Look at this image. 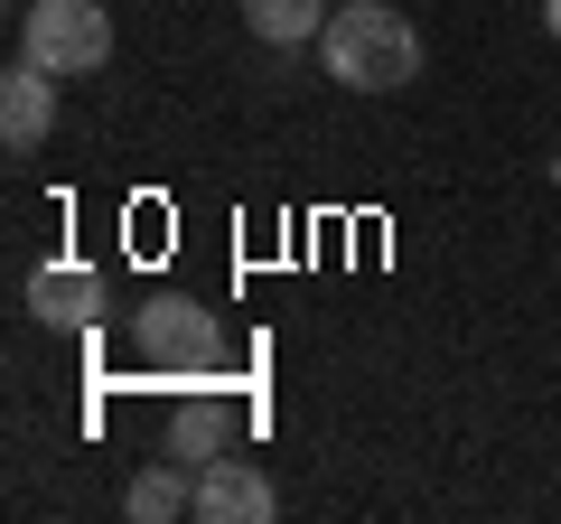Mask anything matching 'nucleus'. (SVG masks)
I'll return each mask as SVG.
<instances>
[{"mask_svg": "<svg viewBox=\"0 0 561 524\" xmlns=\"http://www.w3.org/2000/svg\"><path fill=\"white\" fill-rule=\"evenodd\" d=\"M319 66L346 94H393V84L421 76V29L402 10H383V0H346L319 29Z\"/></svg>", "mask_w": 561, "mask_h": 524, "instance_id": "1", "label": "nucleus"}, {"mask_svg": "<svg viewBox=\"0 0 561 524\" xmlns=\"http://www.w3.org/2000/svg\"><path fill=\"white\" fill-rule=\"evenodd\" d=\"M131 356L150 365V375H216L234 346H225V328H216V309H206V300L160 291V300L131 309Z\"/></svg>", "mask_w": 561, "mask_h": 524, "instance_id": "2", "label": "nucleus"}, {"mask_svg": "<svg viewBox=\"0 0 561 524\" xmlns=\"http://www.w3.org/2000/svg\"><path fill=\"white\" fill-rule=\"evenodd\" d=\"M20 57H38L47 76H94L113 57V10L103 0H28L20 10Z\"/></svg>", "mask_w": 561, "mask_h": 524, "instance_id": "3", "label": "nucleus"}, {"mask_svg": "<svg viewBox=\"0 0 561 524\" xmlns=\"http://www.w3.org/2000/svg\"><path fill=\"white\" fill-rule=\"evenodd\" d=\"M103 309H113V291H103L94 262H47V272H28V319L84 338V328H103Z\"/></svg>", "mask_w": 561, "mask_h": 524, "instance_id": "4", "label": "nucleus"}, {"mask_svg": "<svg viewBox=\"0 0 561 524\" xmlns=\"http://www.w3.org/2000/svg\"><path fill=\"white\" fill-rule=\"evenodd\" d=\"M280 497L253 459H206L197 468V524H272Z\"/></svg>", "mask_w": 561, "mask_h": 524, "instance_id": "5", "label": "nucleus"}, {"mask_svg": "<svg viewBox=\"0 0 561 524\" xmlns=\"http://www.w3.org/2000/svg\"><path fill=\"white\" fill-rule=\"evenodd\" d=\"M47 132H57V76L38 57H20L0 76V141H10V160H28Z\"/></svg>", "mask_w": 561, "mask_h": 524, "instance_id": "6", "label": "nucleus"}, {"mask_svg": "<svg viewBox=\"0 0 561 524\" xmlns=\"http://www.w3.org/2000/svg\"><path fill=\"white\" fill-rule=\"evenodd\" d=\"M122 515H131V524H169V515H197V478H187L179 459L140 468V478L122 487Z\"/></svg>", "mask_w": 561, "mask_h": 524, "instance_id": "7", "label": "nucleus"}, {"mask_svg": "<svg viewBox=\"0 0 561 524\" xmlns=\"http://www.w3.org/2000/svg\"><path fill=\"white\" fill-rule=\"evenodd\" d=\"M243 29H253L262 47H319L328 0H243Z\"/></svg>", "mask_w": 561, "mask_h": 524, "instance_id": "8", "label": "nucleus"}, {"mask_svg": "<svg viewBox=\"0 0 561 524\" xmlns=\"http://www.w3.org/2000/svg\"><path fill=\"white\" fill-rule=\"evenodd\" d=\"M225 441H234V412L225 403H187L179 422H169V459H179L187 478H197L206 459H225Z\"/></svg>", "mask_w": 561, "mask_h": 524, "instance_id": "9", "label": "nucleus"}, {"mask_svg": "<svg viewBox=\"0 0 561 524\" xmlns=\"http://www.w3.org/2000/svg\"><path fill=\"white\" fill-rule=\"evenodd\" d=\"M542 29H552V38H561V0H542Z\"/></svg>", "mask_w": 561, "mask_h": 524, "instance_id": "10", "label": "nucleus"}]
</instances>
